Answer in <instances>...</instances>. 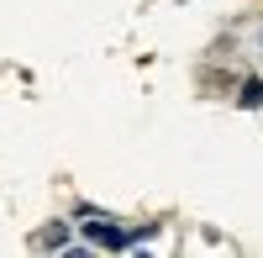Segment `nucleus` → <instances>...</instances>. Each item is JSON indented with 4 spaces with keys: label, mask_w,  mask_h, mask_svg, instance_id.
Segmentation results:
<instances>
[{
    "label": "nucleus",
    "mask_w": 263,
    "mask_h": 258,
    "mask_svg": "<svg viewBox=\"0 0 263 258\" xmlns=\"http://www.w3.org/2000/svg\"><path fill=\"white\" fill-rule=\"evenodd\" d=\"M90 237H95V243H105V248H126V232H116V227H100V222H90Z\"/></svg>",
    "instance_id": "obj_1"
},
{
    "label": "nucleus",
    "mask_w": 263,
    "mask_h": 258,
    "mask_svg": "<svg viewBox=\"0 0 263 258\" xmlns=\"http://www.w3.org/2000/svg\"><path fill=\"white\" fill-rule=\"evenodd\" d=\"M32 243H37V248H63V227H48V232H37Z\"/></svg>",
    "instance_id": "obj_2"
},
{
    "label": "nucleus",
    "mask_w": 263,
    "mask_h": 258,
    "mask_svg": "<svg viewBox=\"0 0 263 258\" xmlns=\"http://www.w3.org/2000/svg\"><path fill=\"white\" fill-rule=\"evenodd\" d=\"M258 100H263V84L248 79V84H242V105H258Z\"/></svg>",
    "instance_id": "obj_3"
}]
</instances>
